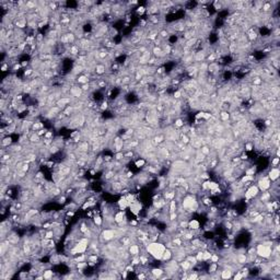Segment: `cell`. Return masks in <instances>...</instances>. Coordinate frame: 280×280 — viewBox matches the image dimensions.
Here are the masks:
<instances>
[{"instance_id":"2","label":"cell","mask_w":280,"mask_h":280,"mask_svg":"<svg viewBox=\"0 0 280 280\" xmlns=\"http://www.w3.org/2000/svg\"><path fill=\"white\" fill-rule=\"evenodd\" d=\"M259 193H260V191H259V188L257 187V185L254 184V183H252V184H251L248 187H246V189L244 191V195H243V196H244V199H245V203H249L252 199H255V198L257 197L258 195H259Z\"/></svg>"},{"instance_id":"33","label":"cell","mask_w":280,"mask_h":280,"mask_svg":"<svg viewBox=\"0 0 280 280\" xmlns=\"http://www.w3.org/2000/svg\"><path fill=\"white\" fill-rule=\"evenodd\" d=\"M146 11H147V8H146V7H143V6L138 7L137 9H136V12H137L138 14H140V16H142Z\"/></svg>"},{"instance_id":"31","label":"cell","mask_w":280,"mask_h":280,"mask_svg":"<svg viewBox=\"0 0 280 280\" xmlns=\"http://www.w3.org/2000/svg\"><path fill=\"white\" fill-rule=\"evenodd\" d=\"M99 106H100V111H101V112H103V111H106L108 107H110V104H108V102H107V101L103 100V102H102Z\"/></svg>"},{"instance_id":"28","label":"cell","mask_w":280,"mask_h":280,"mask_svg":"<svg viewBox=\"0 0 280 280\" xmlns=\"http://www.w3.org/2000/svg\"><path fill=\"white\" fill-rule=\"evenodd\" d=\"M44 239H47V240H53V239H55V232H54V230H46V233H45V236Z\"/></svg>"},{"instance_id":"1","label":"cell","mask_w":280,"mask_h":280,"mask_svg":"<svg viewBox=\"0 0 280 280\" xmlns=\"http://www.w3.org/2000/svg\"><path fill=\"white\" fill-rule=\"evenodd\" d=\"M165 248H166L165 244L160 241L148 242L146 244V246H144L146 252L148 253L154 260H160V262L162 259V256H163V253H164Z\"/></svg>"},{"instance_id":"8","label":"cell","mask_w":280,"mask_h":280,"mask_svg":"<svg viewBox=\"0 0 280 280\" xmlns=\"http://www.w3.org/2000/svg\"><path fill=\"white\" fill-rule=\"evenodd\" d=\"M93 71L96 76L102 77L103 75L106 73V66H105L103 62H96L93 67Z\"/></svg>"},{"instance_id":"19","label":"cell","mask_w":280,"mask_h":280,"mask_svg":"<svg viewBox=\"0 0 280 280\" xmlns=\"http://www.w3.org/2000/svg\"><path fill=\"white\" fill-rule=\"evenodd\" d=\"M92 220H93V223L96 225V226H102V225H103V222H104V220H103V218H102V216H100V214H94Z\"/></svg>"},{"instance_id":"35","label":"cell","mask_w":280,"mask_h":280,"mask_svg":"<svg viewBox=\"0 0 280 280\" xmlns=\"http://www.w3.org/2000/svg\"><path fill=\"white\" fill-rule=\"evenodd\" d=\"M129 225H130V228H138L139 226V221L137 219L132 220V221H129Z\"/></svg>"},{"instance_id":"17","label":"cell","mask_w":280,"mask_h":280,"mask_svg":"<svg viewBox=\"0 0 280 280\" xmlns=\"http://www.w3.org/2000/svg\"><path fill=\"white\" fill-rule=\"evenodd\" d=\"M76 83L80 84V85L85 84V83H90V78H88L85 75L81 73V75H79V76L77 77V79H76Z\"/></svg>"},{"instance_id":"24","label":"cell","mask_w":280,"mask_h":280,"mask_svg":"<svg viewBox=\"0 0 280 280\" xmlns=\"http://www.w3.org/2000/svg\"><path fill=\"white\" fill-rule=\"evenodd\" d=\"M43 277H44V279H53L54 278V271L49 268H46L43 271Z\"/></svg>"},{"instance_id":"36","label":"cell","mask_w":280,"mask_h":280,"mask_svg":"<svg viewBox=\"0 0 280 280\" xmlns=\"http://www.w3.org/2000/svg\"><path fill=\"white\" fill-rule=\"evenodd\" d=\"M21 68H22V65H21V62H17L16 65H13V66H12V71L16 72V71H18L19 69H21Z\"/></svg>"},{"instance_id":"3","label":"cell","mask_w":280,"mask_h":280,"mask_svg":"<svg viewBox=\"0 0 280 280\" xmlns=\"http://www.w3.org/2000/svg\"><path fill=\"white\" fill-rule=\"evenodd\" d=\"M99 240L104 243H108L113 240H116V229H113V228L103 229L99 236Z\"/></svg>"},{"instance_id":"13","label":"cell","mask_w":280,"mask_h":280,"mask_svg":"<svg viewBox=\"0 0 280 280\" xmlns=\"http://www.w3.org/2000/svg\"><path fill=\"white\" fill-rule=\"evenodd\" d=\"M150 273L152 274V276H153L154 278H161V277L165 274L164 269L162 268V267H154V268H151L150 269Z\"/></svg>"},{"instance_id":"16","label":"cell","mask_w":280,"mask_h":280,"mask_svg":"<svg viewBox=\"0 0 280 280\" xmlns=\"http://www.w3.org/2000/svg\"><path fill=\"white\" fill-rule=\"evenodd\" d=\"M173 258V252L172 249L170 248H165L164 253H163V256H162V259H161V263H166Z\"/></svg>"},{"instance_id":"39","label":"cell","mask_w":280,"mask_h":280,"mask_svg":"<svg viewBox=\"0 0 280 280\" xmlns=\"http://www.w3.org/2000/svg\"><path fill=\"white\" fill-rule=\"evenodd\" d=\"M53 137H54L53 132H47L46 134H45V136L43 138H45V139H53Z\"/></svg>"},{"instance_id":"40","label":"cell","mask_w":280,"mask_h":280,"mask_svg":"<svg viewBox=\"0 0 280 280\" xmlns=\"http://www.w3.org/2000/svg\"><path fill=\"white\" fill-rule=\"evenodd\" d=\"M75 212H76V211H73V210H68V211H66L67 218H69V217H73V216H75Z\"/></svg>"},{"instance_id":"26","label":"cell","mask_w":280,"mask_h":280,"mask_svg":"<svg viewBox=\"0 0 280 280\" xmlns=\"http://www.w3.org/2000/svg\"><path fill=\"white\" fill-rule=\"evenodd\" d=\"M48 151H49V153L50 154H56V153H58L59 151H60V148L58 147V146H56V144H52L50 147H48Z\"/></svg>"},{"instance_id":"20","label":"cell","mask_w":280,"mask_h":280,"mask_svg":"<svg viewBox=\"0 0 280 280\" xmlns=\"http://www.w3.org/2000/svg\"><path fill=\"white\" fill-rule=\"evenodd\" d=\"M256 170H257V166L256 165H251V166H248L246 170L244 171V174L245 175L254 176L256 174Z\"/></svg>"},{"instance_id":"37","label":"cell","mask_w":280,"mask_h":280,"mask_svg":"<svg viewBox=\"0 0 280 280\" xmlns=\"http://www.w3.org/2000/svg\"><path fill=\"white\" fill-rule=\"evenodd\" d=\"M278 164H279V158H278V157L273 158V159H271V165H273V166H278Z\"/></svg>"},{"instance_id":"14","label":"cell","mask_w":280,"mask_h":280,"mask_svg":"<svg viewBox=\"0 0 280 280\" xmlns=\"http://www.w3.org/2000/svg\"><path fill=\"white\" fill-rule=\"evenodd\" d=\"M188 229H189V230H193V231L200 230V222L196 219L188 220Z\"/></svg>"},{"instance_id":"9","label":"cell","mask_w":280,"mask_h":280,"mask_svg":"<svg viewBox=\"0 0 280 280\" xmlns=\"http://www.w3.org/2000/svg\"><path fill=\"white\" fill-rule=\"evenodd\" d=\"M126 219H127V217H126L125 210H119V211H116L115 214H114V221H115L116 224L121 223V222H123L124 220H126Z\"/></svg>"},{"instance_id":"41","label":"cell","mask_w":280,"mask_h":280,"mask_svg":"<svg viewBox=\"0 0 280 280\" xmlns=\"http://www.w3.org/2000/svg\"><path fill=\"white\" fill-rule=\"evenodd\" d=\"M146 24H147V21H144V20H141V21H140V26H141V28L146 26Z\"/></svg>"},{"instance_id":"15","label":"cell","mask_w":280,"mask_h":280,"mask_svg":"<svg viewBox=\"0 0 280 280\" xmlns=\"http://www.w3.org/2000/svg\"><path fill=\"white\" fill-rule=\"evenodd\" d=\"M13 144V139H12L11 136H6L5 138L1 139V148H9L10 146Z\"/></svg>"},{"instance_id":"34","label":"cell","mask_w":280,"mask_h":280,"mask_svg":"<svg viewBox=\"0 0 280 280\" xmlns=\"http://www.w3.org/2000/svg\"><path fill=\"white\" fill-rule=\"evenodd\" d=\"M234 273H235V275H233V276H232L234 280H239V279H242V278H243V276H242V274H241V271H240V270H236V271H234Z\"/></svg>"},{"instance_id":"12","label":"cell","mask_w":280,"mask_h":280,"mask_svg":"<svg viewBox=\"0 0 280 280\" xmlns=\"http://www.w3.org/2000/svg\"><path fill=\"white\" fill-rule=\"evenodd\" d=\"M129 205H130V203L127 200L126 196H121L119 198V200L117 201V207H118L119 210H126L129 207Z\"/></svg>"},{"instance_id":"23","label":"cell","mask_w":280,"mask_h":280,"mask_svg":"<svg viewBox=\"0 0 280 280\" xmlns=\"http://www.w3.org/2000/svg\"><path fill=\"white\" fill-rule=\"evenodd\" d=\"M43 127H44V125H43L41 121H34L33 125H32V127H31V132H37L39 129H42Z\"/></svg>"},{"instance_id":"7","label":"cell","mask_w":280,"mask_h":280,"mask_svg":"<svg viewBox=\"0 0 280 280\" xmlns=\"http://www.w3.org/2000/svg\"><path fill=\"white\" fill-rule=\"evenodd\" d=\"M279 175H280V171L278 169V166H273L268 171V173H267V176H268L269 180L271 181V183L277 181V180H279Z\"/></svg>"},{"instance_id":"29","label":"cell","mask_w":280,"mask_h":280,"mask_svg":"<svg viewBox=\"0 0 280 280\" xmlns=\"http://www.w3.org/2000/svg\"><path fill=\"white\" fill-rule=\"evenodd\" d=\"M220 259H221V256H220L219 254L212 253V255H211V258H210L209 263H219Z\"/></svg>"},{"instance_id":"27","label":"cell","mask_w":280,"mask_h":280,"mask_svg":"<svg viewBox=\"0 0 280 280\" xmlns=\"http://www.w3.org/2000/svg\"><path fill=\"white\" fill-rule=\"evenodd\" d=\"M185 125V123H184V121L182 119V118H175V121H174V127L175 128H178V129H181L182 127Z\"/></svg>"},{"instance_id":"5","label":"cell","mask_w":280,"mask_h":280,"mask_svg":"<svg viewBox=\"0 0 280 280\" xmlns=\"http://www.w3.org/2000/svg\"><path fill=\"white\" fill-rule=\"evenodd\" d=\"M143 249H144V247H141V245H139L138 243H132V244L128 246V248H127V251H128V253L130 254L132 257V256H138V255H140Z\"/></svg>"},{"instance_id":"10","label":"cell","mask_w":280,"mask_h":280,"mask_svg":"<svg viewBox=\"0 0 280 280\" xmlns=\"http://www.w3.org/2000/svg\"><path fill=\"white\" fill-rule=\"evenodd\" d=\"M178 265H180V268H181L183 271H187V273H189V271L194 268L193 264L191 263V262H188L186 258H185V259H183L182 262H180V263H178Z\"/></svg>"},{"instance_id":"38","label":"cell","mask_w":280,"mask_h":280,"mask_svg":"<svg viewBox=\"0 0 280 280\" xmlns=\"http://www.w3.org/2000/svg\"><path fill=\"white\" fill-rule=\"evenodd\" d=\"M9 69V62H2V67H1V71L6 72Z\"/></svg>"},{"instance_id":"30","label":"cell","mask_w":280,"mask_h":280,"mask_svg":"<svg viewBox=\"0 0 280 280\" xmlns=\"http://www.w3.org/2000/svg\"><path fill=\"white\" fill-rule=\"evenodd\" d=\"M114 161H123L124 160V158H125V155H124V151H121V152H116L115 154H114Z\"/></svg>"},{"instance_id":"22","label":"cell","mask_w":280,"mask_h":280,"mask_svg":"<svg viewBox=\"0 0 280 280\" xmlns=\"http://www.w3.org/2000/svg\"><path fill=\"white\" fill-rule=\"evenodd\" d=\"M135 165H136V167H141V169H143L146 165H147V160L143 159V158H138L136 161H135Z\"/></svg>"},{"instance_id":"18","label":"cell","mask_w":280,"mask_h":280,"mask_svg":"<svg viewBox=\"0 0 280 280\" xmlns=\"http://www.w3.org/2000/svg\"><path fill=\"white\" fill-rule=\"evenodd\" d=\"M218 269H219V264L218 263H209L207 273H208V275H212L214 273H217Z\"/></svg>"},{"instance_id":"32","label":"cell","mask_w":280,"mask_h":280,"mask_svg":"<svg viewBox=\"0 0 280 280\" xmlns=\"http://www.w3.org/2000/svg\"><path fill=\"white\" fill-rule=\"evenodd\" d=\"M66 200H67V196L65 195V194H62V195H60V196L57 197V203H61V205H64V203H66Z\"/></svg>"},{"instance_id":"4","label":"cell","mask_w":280,"mask_h":280,"mask_svg":"<svg viewBox=\"0 0 280 280\" xmlns=\"http://www.w3.org/2000/svg\"><path fill=\"white\" fill-rule=\"evenodd\" d=\"M256 185L259 188L260 192H266L270 189L271 186V181L268 178L267 175H260L257 177V182H256Z\"/></svg>"},{"instance_id":"25","label":"cell","mask_w":280,"mask_h":280,"mask_svg":"<svg viewBox=\"0 0 280 280\" xmlns=\"http://www.w3.org/2000/svg\"><path fill=\"white\" fill-rule=\"evenodd\" d=\"M219 186H220V184L218 183V182L210 181V180L208 181V189H209V192H210V191H212V189H216V188H218Z\"/></svg>"},{"instance_id":"6","label":"cell","mask_w":280,"mask_h":280,"mask_svg":"<svg viewBox=\"0 0 280 280\" xmlns=\"http://www.w3.org/2000/svg\"><path fill=\"white\" fill-rule=\"evenodd\" d=\"M128 208H129V211L134 216H138V214L141 212V210H142V203H140V201H138L137 199H136L134 203H132L129 205Z\"/></svg>"},{"instance_id":"11","label":"cell","mask_w":280,"mask_h":280,"mask_svg":"<svg viewBox=\"0 0 280 280\" xmlns=\"http://www.w3.org/2000/svg\"><path fill=\"white\" fill-rule=\"evenodd\" d=\"M233 273H234L233 269L221 268V270H220V278H222V279H230V278H232V276H233Z\"/></svg>"},{"instance_id":"21","label":"cell","mask_w":280,"mask_h":280,"mask_svg":"<svg viewBox=\"0 0 280 280\" xmlns=\"http://www.w3.org/2000/svg\"><path fill=\"white\" fill-rule=\"evenodd\" d=\"M199 151H200L203 155H206V157L210 155V153H211V149H210V147H209L208 144H203V146L199 148Z\"/></svg>"}]
</instances>
